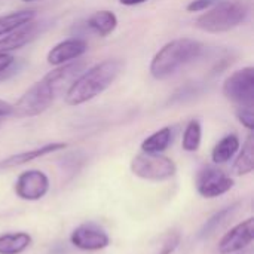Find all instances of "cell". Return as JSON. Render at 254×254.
<instances>
[{
    "label": "cell",
    "mask_w": 254,
    "mask_h": 254,
    "mask_svg": "<svg viewBox=\"0 0 254 254\" xmlns=\"http://www.w3.org/2000/svg\"><path fill=\"white\" fill-rule=\"evenodd\" d=\"M65 147H67V143H48L45 146H40V147H36V149L27 150V152H21V153L12 155V156L6 158L3 161H0V170H9V168H15V167L28 164V162H31L34 159H39V158L46 156L49 153L63 150Z\"/></svg>",
    "instance_id": "obj_13"
},
{
    "label": "cell",
    "mask_w": 254,
    "mask_h": 254,
    "mask_svg": "<svg viewBox=\"0 0 254 254\" xmlns=\"http://www.w3.org/2000/svg\"><path fill=\"white\" fill-rule=\"evenodd\" d=\"M173 140V131L170 127H164L158 131H155L152 135L143 140L141 150L144 153H162L168 149Z\"/></svg>",
    "instance_id": "obj_18"
},
{
    "label": "cell",
    "mask_w": 254,
    "mask_h": 254,
    "mask_svg": "<svg viewBox=\"0 0 254 254\" xmlns=\"http://www.w3.org/2000/svg\"><path fill=\"white\" fill-rule=\"evenodd\" d=\"M234 188V179L216 167H205L196 176V189L204 198H217Z\"/></svg>",
    "instance_id": "obj_7"
},
{
    "label": "cell",
    "mask_w": 254,
    "mask_h": 254,
    "mask_svg": "<svg viewBox=\"0 0 254 254\" xmlns=\"http://www.w3.org/2000/svg\"><path fill=\"white\" fill-rule=\"evenodd\" d=\"M202 51L204 45L199 40L190 37L174 39L155 54L150 61L149 71L156 80H165L199 58Z\"/></svg>",
    "instance_id": "obj_3"
},
{
    "label": "cell",
    "mask_w": 254,
    "mask_h": 254,
    "mask_svg": "<svg viewBox=\"0 0 254 254\" xmlns=\"http://www.w3.org/2000/svg\"><path fill=\"white\" fill-rule=\"evenodd\" d=\"M179 244H180V234L179 232H170L161 246L159 254H173L176 252V249L179 247Z\"/></svg>",
    "instance_id": "obj_23"
},
{
    "label": "cell",
    "mask_w": 254,
    "mask_h": 254,
    "mask_svg": "<svg viewBox=\"0 0 254 254\" xmlns=\"http://www.w3.org/2000/svg\"><path fill=\"white\" fill-rule=\"evenodd\" d=\"M222 92L226 100L237 107L254 106V67H244L234 71L223 82Z\"/></svg>",
    "instance_id": "obj_6"
},
{
    "label": "cell",
    "mask_w": 254,
    "mask_h": 254,
    "mask_svg": "<svg viewBox=\"0 0 254 254\" xmlns=\"http://www.w3.org/2000/svg\"><path fill=\"white\" fill-rule=\"evenodd\" d=\"M234 254H252V252H244V250H243V252H238V253H234Z\"/></svg>",
    "instance_id": "obj_28"
},
{
    "label": "cell",
    "mask_w": 254,
    "mask_h": 254,
    "mask_svg": "<svg viewBox=\"0 0 254 254\" xmlns=\"http://www.w3.org/2000/svg\"><path fill=\"white\" fill-rule=\"evenodd\" d=\"M254 170V135L250 132L243 144V149L240 150V155L237 156L232 173L235 176H246Z\"/></svg>",
    "instance_id": "obj_15"
},
{
    "label": "cell",
    "mask_w": 254,
    "mask_h": 254,
    "mask_svg": "<svg viewBox=\"0 0 254 254\" xmlns=\"http://www.w3.org/2000/svg\"><path fill=\"white\" fill-rule=\"evenodd\" d=\"M254 240V219L250 217L223 235L219 243V253L234 254L246 250Z\"/></svg>",
    "instance_id": "obj_9"
},
{
    "label": "cell",
    "mask_w": 254,
    "mask_h": 254,
    "mask_svg": "<svg viewBox=\"0 0 254 254\" xmlns=\"http://www.w3.org/2000/svg\"><path fill=\"white\" fill-rule=\"evenodd\" d=\"M24 1H33V0H24Z\"/></svg>",
    "instance_id": "obj_29"
},
{
    "label": "cell",
    "mask_w": 254,
    "mask_h": 254,
    "mask_svg": "<svg viewBox=\"0 0 254 254\" xmlns=\"http://www.w3.org/2000/svg\"><path fill=\"white\" fill-rule=\"evenodd\" d=\"M217 1H220V0H192V1L186 6V9H188V12H201V10L210 9V7L214 6Z\"/></svg>",
    "instance_id": "obj_24"
},
{
    "label": "cell",
    "mask_w": 254,
    "mask_h": 254,
    "mask_svg": "<svg viewBox=\"0 0 254 254\" xmlns=\"http://www.w3.org/2000/svg\"><path fill=\"white\" fill-rule=\"evenodd\" d=\"M235 207H237V205L226 207V208H223L222 211L216 213L210 220H207V223L204 225V228H202L201 232H199V237H201V238H207V237H210L211 234H214V232L228 220V217L232 216V213L235 211Z\"/></svg>",
    "instance_id": "obj_21"
},
{
    "label": "cell",
    "mask_w": 254,
    "mask_h": 254,
    "mask_svg": "<svg viewBox=\"0 0 254 254\" xmlns=\"http://www.w3.org/2000/svg\"><path fill=\"white\" fill-rule=\"evenodd\" d=\"M76 77V68L71 64H63L49 71L43 79L31 85L21 98L12 104L13 113L12 118L24 119V118H33L39 116L43 112H46L51 104L55 101V98L71 85V82Z\"/></svg>",
    "instance_id": "obj_1"
},
{
    "label": "cell",
    "mask_w": 254,
    "mask_h": 254,
    "mask_svg": "<svg viewBox=\"0 0 254 254\" xmlns=\"http://www.w3.org/2000/svg\"><path fill=\"white\" fill-rule=\"evenodd\" d=\"M86 51H88V43L83 39H67L51 48L46 60L51 65L58 67L80 58Z\"/></svg>",
    "instance_id": "obj_12"
},
{
    "label": "cell",
    "mask_w": 254,
    "mask_h": 254,
    "mask_svg": "<svg viewBox=\"0 0 254 254\" xmlns=\"http://www.w3.org/2000/svg\"><path fill=\"white\" fill-rule=\"evenodd\" d=\"M240 138L237 134H228L225 135L214 147L211 152V159L214 164H226L228 161H231L237 152L240 150Z\"/></svg>",
    "instance_id": "obj_14"
},
{
    "label": "cell",
    "mask_w": 254,
    "mask_h": 254,
    "mask_svg": "<svg viewBox=\"0 0 254 254\" xmlns=\"http://www.w3.org/2000/svg\"><path fill=\"white\" fill-rule=\"evenodd\" d=\"M71 244L83 252H98L110 244L109 235L95 225H82L71 232Z\"/></svg>",
    "instance_id": "obj_10"
},
{
    "label": "cell",
    "mask_w": 254,
    "mask_h": 254,
    "mask_svg": "<svg viewBox=\"0 0 254 254\" xmlns=\"http://www.w3.org/2000/svg\"><path fill=\"white\" fill-rule=\"evenodd\" d=\"M31 244V237L27 232H15L0 235V254H21Z\"/></svg>",
    "instance_id": "obj_17"
},
{
    "label": "cell",
    "mask_w": 254,
    "mask_h": 254,
    "mask_svg": "<svg viewBox=\"0 0 254 254\" xmlns=\"http://www.w3.org/2000/svg\"><path fill=\"white\" fill-rule=\"evenodd\" d=\"M49 190V179L39 170H28L19 174L15 182V193L24 201L42 199Z\"/></svg>",
    "instance_id": "obj_8"
},
{
    "label": "cell",
    "mask_w": 254,
    "mask_h": 254,
    "mask_svg": "<svg viewBox=\"0 0 254 254\" xmlns=\"http://www.w3.org/2000/svg\"><path fill=\"white\" fill-rule=\"evenodd\" d=\"M131 171L135 177L149 182H164L176 176V162L161 153H138L131 161Z\"/></svg>",
    "instance_id": "obj_5"
},
{
    "label": "cell",
    "mask_w": 254,
    "mask_h": 254,
    "mask_svg": "<svg viewBox=\"0 0 254 254\" xmlns=\"http://www.w3.org/2000/svg\"><path fill=\"white\" fill-rule=\"evenodd\" d=\"M12 113H13V107L10 103L4 101V100H0V127L9 119L12 118Z\"/></svg>",
    "instance_id": "obj_25"
},
{
    "label": "cell",
    "mask_w": 254,
    "mask_h": 254,
    "mask_svg": "<svg viewBox=\"0 0 254 254\" xmlns=\"http://www.w3.org/2000/svg\"><path fill=\"white\" fill-rule=\"evenodd\" d=\"M250 13V6L244 0L217 1L207 12L199 15L195 25L207 33H225L241 25Z\"/></svg>",
    "instance_id": "obj_4"
},
{
    "label": "cell",
    "mask_w": 254,
    "mask_h": 254,
    "mask_svg": "<svg viewBox=\"0 0 254 254\" xmlns=\"http://www.w3.org/2000/svg\"><path fill=\"white\" fill-rule=\"evenodd\" d=\"M238 121L249 129L253 131L254 129V110L253 107H237L235 110Z\"/></svg>",
    "instance_id": "obj_22"
},
{
    "label": "cell",
    "mask_w": 254,
    "mask_h": 254,
    "mask_svg": "<svg viewBox=\"0 0 254 254\" xmlns=\"http://www.w3.org/2000/svg\"><path fill=\"white\" fill-rule=\"evenodd\" d=\"M36 18L34 10H18L0 16V36H6L15 28L33 21Z\"/></svg>",
    "instance_id": "obj_19"
},
{
    "label": "cell",
    "mask_w": 254,
    "mask_h": 254,
    "mask_svg": "<svg viewBox=\"0 0 254 254\" xmlns=\"http://www.w3.org/2000/svg\"><path fill=\"white\" fill-rule=\"evenodd\" d=\"M13 61H15V58L10 54H0V71L7 68Z\"/></svg>",
    "instance_id": "obj_26"
},
{
    "label": "cell",
    "mask_w": 254,
    "mask_h": 254,
    "mask_svg": "<svg viewBox=\"0 0 254 254\" xmlns=\"http://www.w3.org/2000/svg\"><path fill=\"white\" fill-rule=\"evenodd\" d=\"M40 31H42V22H37L34 19L15 28L13 31H10L9 34L0 39V54H9L12 51H18L24 48L25 45L33 42L40 34Z\"/></svg>",
    "instance_id": "obj_11"
},
{
    "label": "cell",
    "mask_w": 254,
    "mask_h": 254,
    "mask_svg": "<svg viewBox=\"0 0 254 254\" xmlns=\"http://www.w3.org/2000/svg\"><path fill=\"white\" fill-rule=\"evenodd\" d=\"M147 0H119V3L125 4V6H135V4H141Z\"/></svg>",
    "instance_id": "obj_27"
},
{
    "label": "cell",
    "mask_w": 254,
    "mask_h": 254,
    "mask_svg": "<svg viewBox=\"0 0 254 254\" xmlns=\"http://www.w3.org/2000/svg\"><path fill=\"white\" fill-rule=\"evenodd\" d=\"M88 27L101 37H106L118 27V16L112 10H97L88 18Z\"/></svg>",
    "instance_id": "obj_16"
},
{
    "label": "cell",
    "mask_w": 254,
    "mask_h": 254,
    "mask_svg": "<svg viewBox=\"0 0 254 254\" xmlns=\"http://www.w3.org/2000/svg\"><path fill=\"white\" fill-rule=\"evenodd\" d=\"M124 71L121 60H104L88 70H83L64 92V101L68 106L85 104L109 89Z\"/></svg>",
    "instance_id": "obj_2"
},
{
    "label": "cell",
    "mask_w": 254,
    "mask_h": 254,
    "mask_svg": "<svg viewBox=\"0 0 254 254\" xmlns=\"http://www.w3.org/2000/svg\"><path fill=\"white\" fill-rule=\"evenodd\" d=\"M202 140V127L198 119L189 121V124L185 128L183 132V140H182V147L186 152H196L201 146Z\"/></svg>",
    "instance_id": "obj_20"
}]
</instances>
